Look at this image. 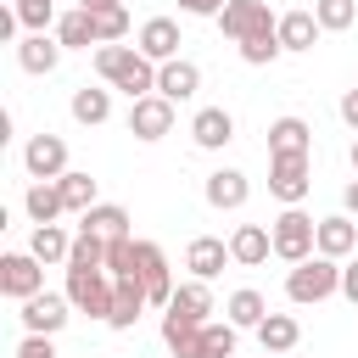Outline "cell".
Returning <instances> with one entry per match:
<instances>
[{"label": "cell", "instance_id": "39", "mask_svg": "<svg viewBox=\"0 0 358 358\" xmlns=\"http://www.w3.org/2000/svg\"><path fill=\"white\" fill-rule=\"evenodd\" d=\"M341 123H347V129L358 134V84H352V90L341 95Z\"/></svg>", "mask_w": 358, "mask_h": 358}, {"label": "cell", "instance_id": "17", "mask_svg": "<svg viewBox=\"0 0 358 358\" xmlns=\"http://www.w3.org/2000/svg\"><path fill=\"white\" fill-rule=\"evenodd\" d=\"M196 90H201V67H196V62L173 56V62H162V67H157V95H168L173 106H179V101H190Z\"/></svg>", "mask_w": 358, "mask_h": 358}, {"label": "cell", "instance_id": "23", "mask_svg": "<svg viewBox=\"0 0 358 358\" xmlns=\"http://www.w3.org/2000/svg\"><path fill=\"white\" fill-rule=\"evenodd\" d=\"M22 207H28L34 224H56V218L67 213V201H62V179H34L28 196H22Z\"/></svg>", "mask_w": 358, "mask_h": 358}, {"label": "cell", "instance_id": "14", "mask_svg": "<svg viewBox=\"0 0 358 358\" xmlns=\"http://www.w3.org/2000/svg\"><path fill=\"white\" fill-rule=\"evenodd\" d=\"M140 280H145L151 308H168V302H173V274H168V257H162V246H151V241H140Z\"/></svg>", "mask_w": 358, "mask_h": 358}, {"label": "cell", "instance_id": "3", "mask_svg": "<svg viewBox=\"0 0 358 358\" xmlns=\"http://www.w3.org/2000/svg\"><path fill=\"white\" fill-rule=\"evenodd\" d=\"M268 235H274V257H285V263H302L319 252V218H308L302 207H285L268 224Z\"/></svg>", "mask_w": 358, "mask_h": 358}, {"label": "cell", "instance_id": "21", "mask_svg": "<svg viewBox=\"0 0 358 358\" xmlns=\"http://www.w3.org/2000/svg\"><path fill=\"white\" fill-rule=\"evenodd\" d=\"M352 246H358V224H352V213H330V218H319V252L324 257H352Z\"/></svg>", "mask_w": 358, "mask_h": 358}, {"label": "cell", "instance_id": "24", "mask_svg": "<svg viewBox=\"0 0 358 358\" xmlns=\"http://www.w3.org/2000/svg\"><path fill=\"white\" fill-rule=\"evenodd\" d=\"M78 229H90L101 241H117V235H129V213L117 201H95L90 213H78Z\"/></svg>", "mask_w": 358, "mask_h": 358}, {"label": "cell", "instance_id": "36", "mask_svg": "<svg viewBox=\"0 0 358 358\" xmlns=\"http://www.w3.org/2000/svg\"><path fill=\"white\" fill-rule=\"evenodd\" d=\"M280 50H285V45H280V28H274V34H257V39H246V45H241V62H252V67H268Z\"/></svg>", "mask_w": 358, "mask_h": 358}, {"label": "cell", "instance_id": "9", "mask_svg": "<svg viewBox=\"0 0 358 358\" xmlns=\"http://www.w3.org/2000/svg\"><path fill=\"white\" fill-rule=\"evenodd\" d=\"M17 319H22V330H34V336H56V330L73 319V296H67V291H62V296H56V291H39V296L22 302Z\"/></svg>", "mask_w": 358, "mask_h": 358}, {"label": "cell", "instance_id": "42", "mask_svg": "<svg viewBox=\"0 0 358 358\" xmlns=\"http://www.w3.org/2000/svg\"><path fill=\"white\" fill-rule=\"evenodd\" d=\"M341 207L358 218V179H347V190H341Z\"/></svg>", "mask_w": 358, "mask_h": 358}, {"label": "cell", "instance_id": "41", "mask_svg": "<svg viewBox=\"0 0 358 358\" xmlns=\"http://www.w3.org/2000/svg\"><path fill=\"white\" fill-rule=\"evenodd\" d=\"M17 28H22V17H17V6H11V11H0V39H17Z\"/></svg>", "mask_w": 358, "mask_h": 358}, {"label": "cell", "instance_id": "6", "mask_svg": "<svg viewBox=\"0 0 358 358\" xmlns=\"http://www.w3.org/2000/svg\"><path fill=\"white\" fill-rule=\"evenodd\" d=\"M0 291H6L11 302L39 296V291H45V263H39L34 252H6V257H0Z\"/></svg>", "mask_w": 358, "mask_h": 358}, {"label": "cell", "instance_id": "8", "mask_svg": "<svg viewBox=\"0 0 358 358\" xmlns=\"http://www.w3.org/2000/svg\"><path fill=\"white\" fill-rule=\"evenodd\" d=\"M313 190L308 179V157H268V196L285 207H302V196Z\"/></svg>", "mask_w": 358, "mask_h": 358}, {"label": "cell", "instance_id": "19", "mask_svg": "<svg viewBox=\"0 0 358 358\" xmlns=\"http://www.w3.org/2000/svg\"><path fill=\"white\" fill-rule=\"evenodd\" d=\"M62 39L56 34H28V39H17V62H22V73H56V62H62Z\"/></svg>", "mask_w": 358, "mask_h": 358}, {"label": "cell", "instance_id": "4", "mask_svg": "<svg viewBox=\"0 0 358 358\" xmlns=\"http://www.w3.org/2000/svg\"><path fill=\"white\" fill-rule=\"evenodd\" d=\"M67 296H73L78 313L106 319V313H112V296H117V280H112L106 268H67Z\"/></svg>", "mask_w": 358, "mask_h": 358}, {"label": "cell", "instance_id": "16", "mask_svg": "<svg viewBox=\"0 0 358 358\" xmlns=\"http://www.w3.org/2000/svg\"><path fill=\"white\" fill-rule=\"evenodd\" d=\"M134 45L162 67V62H173V56H179V45H185V39H179V22H173V17H151V22H140V39H134Z\"/></svg>", "mask_w": 358, "mask_h": 358}, {"label": "cell", "instance_id": "18", "mask_svg": "<svg viewBox=\"0 0 358 358\" xmlns=\"http://www.w3.org/2000/svg\"><path fill=\"white\" fill-rule=\"evenodd\" d=\"M190 140H196L201 151H224V145L235 140V117H229L224 106H201V112L190 117Z\"/></svg>", "mask_w": 358, "mask_h": 358}, {"label": "cell", "instance_id": "13", "mask_svg": "<svg viewBox=\"0 0 358 358\" xmlns=\"http://www.w3.org/2000/svg\"><path fill=\"white\" fill-rule=\"evenodd\" d=\"M224 263H235V257H229V241H218V235H196V241L185 246V268H190V280H218Z\"/></svg>", "mask_w": 358, "mask_h": 358}, {"label": "cell", "instance_id": "30", "mask_svg": "<svg viewBox=\"0 0 358 358\" xmlns=\"http://www.w3.org/2000/svg\"><path fill=\"white\" fill-rule=\"evenodd\" d=\"M73 117H78V123H90V129H95V123H106V117H112V95H106V90H90V84H84V90H73Z\"/></svg>", "mask_w": 358, "mask_h": 358}, {"label": "cell", "instance_id": "34", "mask_svg": "<svg viewBox=\"0 0 358 358\" xmlns=\"http://www.w3.org/2000/svg\"><path fill=\"white\" fill-rule=\"evenodd\" d=\"M17 17H22L28 34H45L56 22V0H17Z\"/></svg>", "mask_w": 358, "mask_h": 358}, {"label": "cell", "instance_id": "40", "mask_svg": "<svg viewBox=\"0 0 358 358\" xmlns=\"http://www.w3.org/2000/svg\"><path fill=\"white\" fill-rule=\"evenodd\" d=\"M341 296H347V302H358V257L341 268Z\"/></svg>", "mask_w": 358, "mask_h": 358}, {"label": "cell", "instance_id": "37", "mask_svg": "<svg viewBox=\"0 0 358 358\" xmlns=\"http://www.w3.org/2000/svg\"><path fill=\"white\" fill-rule=\"evenodd\" d=\"M17 358H62V352L50 347V336H34V330H28V336L17 341Z\"/></svg>", "mask_w": 358, "mask_h": 358}, {"label": "cell", "instance_id": "2", "mask_svg": "<svg viewBox=\"0 0 358 358\" xmlns=\"http://www.w3.org/2000/svg\"><path fill=\"white\" fill-rule=\"evenodd\" d=\"M341 291V268H336V257H324V252H313V257H302V263H291V274H285V296L291 302H324V296H336Z\"/></svg>", "mask_w": 358, "mask_h": 358}, {"label": "cell", "instance_id": "20", "mask_svg": "<svg viewBox=\"0 0 358 358\" xmlns=\"http://www.w3.org/2000/svg\"><path fill=\"white\" fill-rule=\"evenodd\" d=\"M313 145V129L302 117H274L268 123V157H308Z\"/></svg>", "mask_w": 358, "mask_h": 358}, {"label": "cell", "instance_id": "29", "mask_svg": "<svg viewBox=\"0 0 358 358\" xmlns=\"http://www.w3.org/2000/svg\"><path fill=\"white\" fill-rule=\"evenodd\" d=\"M257 341H263V352H291V347L302 341V324H296L291 313H268V319L257 324Z\"/></svg>", "mask_w": 358, "mask_h": 358}, {"label": "cell", "instance_id": "43", "mask_svg": "<svg viewBox=\"0 0 358 358\" xmlns=\"http://www.w3.org/2000/svg\"><path fill=\"white\" fill-rule=\"evenodd\" d=\"M84 11H112V6H123V0H78Z\"/></svg>", "mask_w": 358, "mask_h": 358}, {"label": "cell", "instance_id": "15", "mask_svg": "<svg viewBox=\"0 0 358 358\" xmlns=\"http://www.w3.org/2000/svg\"><path fill=\"white\" fill-rule=\"evenodd\" d=\"M151 308V296H145V280L140 274H123L117 280V296H112V313H106V324L112 330H134V319Z\"/></svg>", "mask_w": 358, "mask_h": 358}, {"label": "cell", "instance_id": "26", "mask_svg": "<svg viewBox=\"0 0 358 358\" xmlns=\"http://www.w3.org/2000/svg\"><path fill=\"white\" fill-rule=\"evenodd\" d=\"M28 252H34L39 263H67V252H73V235H67L62 224H34V235H28Z\"/></svg>", "mask_w": 358, "mask_h": 358}, {"label": "cell", "instance_id": "27", "mask_svg": "<svg viewBox=\"0 0 358 358\" xmlns=\"http://www.w3.org/2000/svg\"><path fill=\"white\" fill-rule=\"evenodd\" d=\"M319 34H324V28H319L313 11H285V17H280V45H285V50H313Z\"/></svg>", "mask_w": 358, "mask_h": 358}, {"label": "cell", "instance_id": "7", "mask_svg": "<svg viewBox=\"0 0 358 358\" xmlns=\"http://www.w3.org/2000/svg\"><path fill=\"white\" fill-rule=\"evenodd\" d=\"M207 313H213V291H207V280H185V285L173 291L168 313H162V330H190V324H207Z\"/></svg>", "mask_w": 358, "mask_h": 358}, {"label": "cell", "instance_id": "33", "mask_svg": "<svg viewBox=\"0 0 358 358\" xmlns=\"http://www.w3.org/2000/svg\"><path fill=\"white\" fill-rule=\"evenodd\" d=\"M313 17H319V28H324V34H341V28H352L358 0H313Z\"/></svg>", "mask_w": 358, "mask_h": 358}, {"label": "cell", "instance_id": "1", "mask_svg": "<svg viewBox=\"0 0 358 358\" xmlns=\"http://www.w3.org/2000/svg\"><path fill=\"white\" fill-rule=\"evenodd\" d=\"M95 73H101L112 90H123L129 101H140V95L157 90V62H151L140 45H101V50H95Z\"/></svg>", "mask_w": 358, "mask_h": 358}, {"label": "cell", "instance_id": "10", "mask_svg": "<svg viewBox=\"0 0 358 358\" xmlns=\"http://www.w3.org/2000/svg\"><path fill=\"white\" fill-rule=\"evenodd\" d=\"M168 129H173V101H168V95L151 90V95H140V101L129 106V134H134V140H162Z\"/></svg>", "mask_w": 358, "mask_h": 358}, {"label": "cell", "instance_id": "22", "mask_svg": "<svg viewBox=\"0 0 358 358\" xmlns=\"http://www.w3.org/2000/svg\"><path fill=\"white\" fill-rule=\"evenodd\" d=\"M268 252H274V235H268L263 224H241V229L229 235V257H235L241 268H257V263H268Z\"/></svg>", "mask_w": 358, "mask_h": 358}, {"label": "cell", "instance_id": "5", "mask_svg": "<svg viewBox=\"0 0 358 358\" xmlns=\"http://www.w3.org/2000/svg\"><path fill=\"white\" fill-rule=\"evenodd\" d=\"M218 28H224L235 45H246V39H257V34H274L280 17L268 11V0H229V6L218 11Z\"/></svg>", "mask_w": 358, "mask_h": 358}, {"label": "cell", "instance_id": "45", "mask_svg": "<svg viewBox=\"0 0 358 358\" xmlns=\"http://www.w3.org/2000/svg\"><path fill=\"white\" fill-rule=\"evenodd\" d=\"M263 358H280V352H263Z\"/></svg>", "mask_w": 358, "mask_h": 358}, {"label": "cell", "instance_id": "35", "mask_svg": "<svg viewBox=\"0 0 358 358\" xmlns=\"http://www.w3.org/2000/svg\"><path fill=\"white\" fill-rule=\"evenodd\" d=\"M90 17H95V39H101V45H117V39L129 34V11H123V6H112V11H90Z\"/></svg>", "mask_w": 358, "mask_h": 358}, {"label": "cell", "instance_id": "28", "mask_svg": "<svg viewBox=\"0 0 358 358\" xmlns=\"http://www.w3.org/2000/svg\"><path fill=\"white\" fill-rule=\"evenodd\" d=\"M224 313H229V324H235V330H257V324L268 319V302H263V291H252V285H246V291H235V296L224 302Z\"/></svg>", "mask_w": 358, "mask_h": 358}, {"label": "cell", "instance_id": "11", "mask_svg": "<svg viewBox=\"0 0 358 358\" xmlns=\"http://www.w3.org/2000/svg\"><path fill=\"white\" fill-rule=\"evenodd\" d=\"M22 168H28L34 179H62V173H67V140H62V134H34V140L22 145Z\"/></svg>", "mask_w": 358, "mask_h": 358}, {"label": "cell", "instance_id": "31", "mask_svg": "<svg viewBox=\"0 0 358 358\" xmlns=\"http://www.w3.org/2000/svg\"><path fill=\"white\" fill-rule=\"evenodd\" d=\"M67 268H106V241L90 235V229H78L73 235V252H67Z\"/></svg>", "mask_w": 358, "mask_h": 358}, {"label": "cell", "instance_id": "12", "mask_svg": "<svg viewBox=\"0 0 358 358\" xmlns=\"http://www.w3.org/2000/svg\"><path fill=\"white\" fill-rule=\"evenodd\" d=\"M201 196H207V207L235 213V207H246L252 185H246V173H241V168H213V173H207V185H201Z\"/></svg>", "mask_w": 358, "mask_h": 358}, {"label": "cell", "instance_id": "38", "mask_svg": "<svg viewBox=\"0 0 358 358\" xmlns=\"http://www.w3.org/2000/svg\"><path fill=\"white\" fill-rule=\"evenodd\" d=\"M224 6H229V0H179V11H185V17H218Z\"/></svg>", "mask_w": 358, "mask_h": 358}, {"label": "cell", "instance_id": "32", "mask_svg": "<svg viewBox=\"0 0 358 358\" xmlns=\"http://www.w3.org/2000/svg\"><path fill=\"white\" fill-rule=\"evenodd\" d=\"M62 201H67V213H90L95 207V179L90 173H62Z\"/></svg>", "mask_w": 358, "mask_h": 358}, {"label": "cell", "instance_id": "44", "mask_svg": "<svg viewBox=\"0 0 358 358\" xmlns=\"http://www.w3.org/2000/svg\"><path fill=\"white\" fill-rule=\"evenodd\" d=\"M352 173H358V140H352Z\"/></svg>", "mask_w": 358, "mask_h": 358}, {"label": "cell", "instance_id": "25", "mask_svg": "<svg viewBox=\"0 0 358 358\" xmlns=\"http://www.w3.org/2000/svg\"><path fill=\"white\" fill-rule=\"evenodd\" d=\"M56 39H62L67 50H90V45H101V39H95V17H90L84 6H73V11L56 17Z\"/></svg>", "mask_w": 358, "mask_h": 358}]
</instances>
